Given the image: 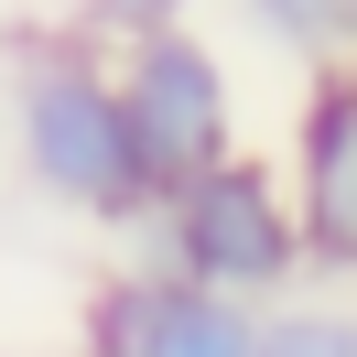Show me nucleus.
Returning <instances> with one entry per match:
<instances>
[{
    "label": "nucleus",
    "instance_id": "nucleus-1",
    "mask_svg": "<svg viewBox=\"0 0 357 357\" xmlns=\"http://www.w3.org/2000/svg\"><path fill=\"white\" fill-rule=\"evenodd\" d=\"M0 130H11V162H22V184L44 206H66L87 227H141L152 217V174H141L130 119H119V66L98 44H76L66 22L11 44Z\"/></svg>",
    "mask_w": 357,
    "mask_h": 357
},
{
    "label": "nucleus",
    "instance_id": "nucleus-2",
    "mask_svg": "<svg viewBox=\"0 0 357 357\" xmlns=\"http://www.w3.org/2000/svg\"><path fill=\"white\" fill-rule=\"evenodd\" d=\"M141 238V260H162V271H184V282H206V292H227V303H282V292H303V217H292V184H282V162L271 152H227V162H206V174H184V184H162L152 195V217L130 227Z\"/></svg>",
    "mask_w": 357,
    "mask_h": 357
},
{
    "label": "nucleus",
    "instance_id": "nucleus-3",
    "mask_svg": "<svg viewBox=\"0 0 357 357\" xmlns=\"http://www.w3.org/2000/svg\"><path fill=\"white\" fill-rule=\"evenodd\" d=\"M109 66H119V119H130V152H141V174H152V195L184 184V174H206V162H227L249 141L238 130V66H227L195 22L152 33V44L109 54Z\"/></svg>",
    "mask_w": 357,
    "mask_h": 357
},
{
    "label": "nucleus",
    "instance_id": "nucleus-4",
    "mask_svg": "<svg viewBox=\"0 0 357 357\" xmlns=\"http://www.w3.org/2000/svg\"><path fill=\"white\" fill-rule=\"evenodd\" d=\"M249 335H260L249 303H227V292L184 282L162 260H119L87 292V314H76L87 357H249Z\"/></svg>",
    "mask_w": 357,
    "mask_h": 357
},
{
    "label": "nucleus",
    "instance_id": "nucleus-5",
    "mask_svg": "<svg viewBox=\"0 0 357 357\" xmlns=\"http://www.w3.org/2000/svg\"><path fill=\"white\" fill-rule=\"evenodd\" d=\"M282 184H292V217H303V260L325 282H357V66L303 76Z\"/></svg>",
    "mask_w": 357,
    "mask_h": 357
},
{
    "label": "nucleus",
    "instance_id": "nucleus-6",
    "mask_svg": "<svg viewBox=\"0 0 357 357\" xmlns=\"http://www.w3.org/2000/svg\"><path fill=\"white\" fill-rule=\"evenodd\" d=\"M238 22L260 33L292 76H335V66H357V0H238Z\"/></svg>",
    "mask_w": 357,
    "mask_h": 357
},
{
    "label": "nucleus",
    "instance_id": "nucleus-7",
    "mask_svg": "<svg viewBox=\"0 0 357 357\" xmlns=\"http://www.w3.org/2000/svg\"><path fill=\"white\" fill-rule=\"evenodd\" d=\"M249 357H357V303L347 292H282V303H260Z\"/></svg>",
    "mask_w": 357,
    "mask_h": 357
},
{
    "label": "nucleus",
    "instance_id": "nucleus-8",
    "mask_svg": "<svg viewBox=\"0 0 357 357\" xmlns=\"http://www.w3.org/2000/svg\"><path fill=\"white\" fill-rule=\"evenodd\" d=\"M174 22H195V0H76L66 11V33L98 44V54H130V44H152V33H174Z\"/></svg>",
    "mask_w": 357,
    "mask_h": 357
}]
</instances>
